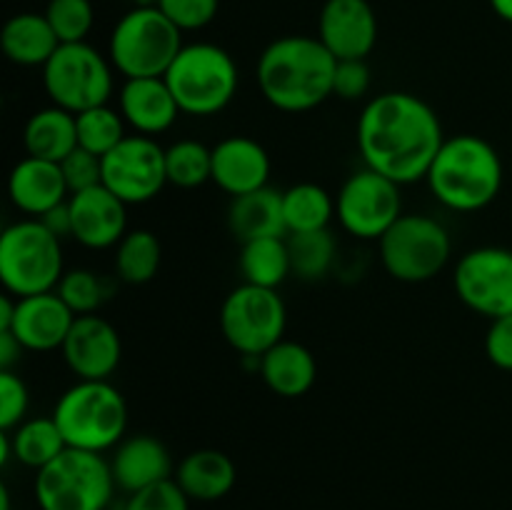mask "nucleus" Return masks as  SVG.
I'll list each match as a JSON object with an SVG mask.
<instances>
[{
	"label": "nucleus",
	"mask_w": 512,
	"mask_h": 510,
	"mask_svg": "<svg viewBox=\"0 0 512 510\" xmlns=\"http://www.w3.org/2000/svg\"><path fill=\"white\" fill-rule=\"evenodd\" d=\"M163 78L180 113L190 118L223 113L240 88L235 58L215 43H185Z\"/></svg>",
	"instance_id": "obj_4"
},
{
	"label": "nucleus",
	"mask_w": 512,
	"mask_h": 510,
	"mask_svg": "<svg viewBox=\"0 0 512 510\" xmlns=\"http://www.w3.org/2000/svg\"><path fill=\"white\" fill-rule=\"evenodd\" d=\"M238 268L243 275V283L260 285V288L278 290L280 285L293 275L288 250V235L285 238H260L240 243Z\"/></svg>",
	"instance_id": "obj_28"
},
{
	"label": "nucleus",
	"mask_w": 512,
	"mask_h": 510,
	"mask_svg": "<svg viewBox=\"0 0 512 510\" xmlns=\"http://www.w3.org/2000/svg\"><path fill=\"white\" fill-rule=\"evenodd\" d=\"M20 353H25V350L23 345L13 338V333L0 330V370H13V365L18 363Z\"/></svg>",
	"instance_id": "obj_44"
},
{
	"label": "nucleus",
	"mask_w": 512,
	"mask_h": 510,
	"mask_svg": "<svg viewBox=\"0 0 512 510\" xmlns=\"http://www.w3.org/2000/svg\"><path fill=\"white\" fill-rule=\"evenodd\" d=\"M75 130H78V148L88 150L98 158L108 155L115 145H120L130 135L120 110L110 108V105H98V108L75 115Z\"/></svg>",
	"instance_id": "obj_34"
},
{
	"label": "nucleus",
	"mask_w": 512,
	"mask_h": 510,
	"mask_svg": "<svg viewBox=\"0 0 512 510\" xmlns=\"http://www.w3.org/2000/svg\"><path fill=\"white\" fill-rule=\"evenodd\" d=\"M75 318L78 315L63 303V298L50 290V293L18 298L8 333H13V338L28 353H53L63 348Z\"/></svg>",
	"instance_id": "obj_18"
},
{
	"label": "nucleus",
	"mask_w": 512,
	"mask_h": 510,
	"mask_svg": "<svg viewBox=\"0 0 512 510\" xmlns=\"http://www.w3.org/2000/svg\"><path fill=\"white\" fill-rule=\"evenodd\" d=\"M55 293L63 298V303L75 315H93L98 313V308L108 298V285H105V280L95 270L73 268L65 270Z\"/></svg>",
	"instance_id": "obj_35"
},
{
	"label": "nucleus",
	"mask_w": 512,
	"mask_h": 510,
	"mask_svg": "<svg viewBox=\"0 0 512 510\" xmlns=\"http://www.w3.org/2000/svg\"><path fill=\"white\" fill-rule=\"evenodd\" d=\"M165 173L168 185L183 190L213 183V148L193 138L175 140L165 148Z\"/></svg>",
	"instance_id": "obj_33"
},
{
	"label": "nucleus",
	"mask_w": 512,
	"mask_h": 510,
	"mask_svg": "<svg viewBox=\"0 0 512 510\" xmlns=\"http://www.w3.org/2000/svg\"><path fill=\"white\" fill-rule=\"evenodd\" d=\"M488 3L500 20L512 25V0H488Z\"/></svg>",
	"instance_id": "obj_46"
},
{
	"label": "nucleus",
	"mask_w": 512,
	"mask_h": 510,
	"mask_svg": "<svg viewBox=\"0 0 512 510\" xmlns=\"http://www.w3.org/2000/svg\"><path fill=\"white\" fill-rule=\"evenodd\" d=\"M15 303H18V298H15V295H10V293L0 295V330H8L10 323H13Z\"/></svg>",
	"instance_id": "obj_45"
},
{
	"label": "nucleus",
	"mask_w": 512,
	"mask_h": 510,
	"mask_svg": "<svg viewBox=\"0 0 512 510\" xmlns=\"http://www.w3.org/2000/svg\"><path fill=\"white\" fill-rule=\"evenodd\" d=\"M115 490L110 460L78 448H65L40 468L33 485L40 510H108Z\"/></svg>",
	"instance_id": "obj_8"
},
{
	"label": "nucleus",
	"mask_w": 512,
	"mask_h": 510,
	"mask_svg": "<svg viewBox=\"0 0 512 510\" xmlns=\"http://www.w3.org/2000/svg\"><path fill=\"white\" fill-rule=\"evenodd\" d=\"M288 250L295 278L305 283H318L333 270L335 258H338V240L330 233V228L313 230V233H290Z\"/></svg>",
	"instance_id": "obj_32"
},
{
	"label": "nucleus",
	"mask_w": 512,
	"mask_h": 510,
	"mask_svg": "<svg viewBox=\"0 0 512 510\" xmlns=\"http://www.w3.org/2000/svg\"><path fill=\"white\" fill-rule=\"evenodd\" d=\"M358 153L365 168L413 185L425 180L445 143L438 113L420 95L388 90L365 103L358 118Z\"/></svg>",
	"instance_id": "obj_1"
},
{
	"label": "nucleus",
	"mask_w": 512,
	"mask_h": 510,
	"mask_svg": "<svg viewBox=\"0 0 512 510\" xmlns=\"http://www.w3.org/2000/svg\"><path fill=\"white\" fill-rule=\"evenodd\" d=\"M183 45V33L158 5H133L110 30L108 58L125 80L163 78Z\"/></svg>",
	"instance_id": "obj_6"
},
{
	"label": "nucleus",
	"mask_w": 512,
	"mask_h": 510,
	"mask_svg": "<svg viewBox=\"0 0 512 510\" xmlns=\"http://www.w3.org/2000/svg\"><path fill=\"white\" fill-rule=\"evenodd\" d=\"M133 5H158L160 0H130Z\"/></svg>",
	"instance_id": "obj_48"
},
{
	"label": "nucleus",
	"mask_w": 512,
	"mask_h": 510,
	"mask_svg": "<svg viewBox=\"0 0 512 510\" xmlns=\"http://www.w3.org/2000/svg\"><path fill=\"white\" fill-rule=\"evenodd\" d=\"M403 185L370 168L345 178L335 195V218L340 228L358 240H380L403 215Z\"/></svg>",
	"instance_id": "obj_12"
},
{
	"label": "nucleus",
	"mask_w": 512,
	"mask_h": 510,
	"mask_svg": "<svg viewBox=\"0 0 512 510\" xmlns=\"http://www.w3.org/2000/svg\"><path fill=\"white\" fill-rule=\"evenodd\" d=\"M453 288L460 303L483 318L512 313V250L480 245L460 255L453 270Z\"/></svg>",
	"instance_id": "obj_13"
},
{
	"label": "nucleus",
	"mask_w": 512,
	"mask_h": 510,
	"mask_svg": "<svg viewBox=\"0 0 512 510\" xmlns=\"http://www.w3.org/2000/svg\"><path fill=\"white\" fill-rule=\"evenodd\" d=\"M220 333L240 358H260L285 338L288 308L278 290L240 283L220 305Z\"/></svg>",
	"instance_id": "obj_11"
},
{
	"label": "nucleus",
	"mask_w": 512,
	"mask_h": 510,
	"mask_svg": "<svg viewBox=\"0 0 512 510\" xmlns=\"http://www.w3.org/2000/svg\"><path fill=\"white\" fill-rule=\"evenodd\" d=\"M373 75L365 60H338L333 78V95L340 100H360L368 95Z\"/></svg>",
	"instance_id": "obj_41"
},
{
	"label": "nucleus",
	"mask_w": 512,
	"mask_h": 510,
	"mask_svg": "<svg viewBox=\"0 0 512 510\" xmlns=\"http://www.w3.org/2000/svg\"><path fill=\"white\" fill-rule=\"evenodd\" d=\"M13 440V458L25 468H33L38 473L48 463H53L68 443L60 433L55 418H25L15 430H8Z\"/></svg>",
	"instance_id": "obj_31"
},
{
	"label": "nucleus",
	"mask_w": 512,
	"mask_h": 510,
	"mask_svg": "<svg viewBox=\"0 0 512 510\" xmlns=\"http://www.w3.org/2000/svg\"><path fill=\"white\" fill-rule=\"evenodd\" d=\"M55 238H73V218H70V208H68V200L58 208H53L50 213H45L43 218H38Z\"/></svg>",
	"instance_id": "obj_43"
},
{
	"label": "nucleus",
	"mask_w": 512,
	"mask_h": 510,
	"mask_svg": "<svg viewBox=\"0 0 512 510\" xmlns=\"http://www.w3.org/2000/svg\"><path fill=\"white\" fill-rule=\"evenodd\" d=\"M158 8L168 15L180 33L208 28L220 10V0H160Z\"/></svg>",
	"instance_id": "obj_37"
},
{
	"label": "nucleus",
	"mask_w": 512,
	"mask_h": 510,
	"mask_svg": "<svg viewBox=\"0 0 512 510\" xmlns=\"http://www.w3.org/2000/svg\"><path fill=\"white\" fill-rule=\"evenodd\" d=\"M53 418L68 448L108 453L128 430V403L110 380H78L58 398Z\"/></svg>",
	"instance_id": "obj_5"
},
{
	"label": "nucleus",
	"mask_w": 512,
	"mask_h": 510,
	"mask_svg": "<svg viewBox=\"0 0 512 510\" xmlns=\"http://www.w3.org/2000/svg\"><path fill=\"white\" fill-rule=\"evenodd\" d=\"M425 185L445 210L480 213L503 193L505 163L483 135H450L430 163Z\"/></svg>",
	"instance_id": "obj_3"
},
{
	"label": "nucleus",
	"mask_w": 512,
	"mask_h": 510,
	"mask_svg": "<svg viewBox=\"0 0 512 510\" xmlns=\"http://www.w3.org/2000/svg\"><path fill=\"white\" fill-rule=\"evenodd\" d=\"M485 355L495 368L512 373V313L490 320L485 333Z\"/></svg>",
	"instance_id": "obj_42"
},
{
	"label": "nucleus",
	"mask_w": 512,
	"mask_h": 510,
	"mask_svg": "<svg viewBox=\"0 0 512 510\" xmlns=\"http://www.w3.org/2000/svg\"><path fill=\"white\" fill-rule=\"evenodd\" d=\"M73 240L88 250L115 248L128 233V205L105 185L80 190L68 198Z\"/></svg>",
	"instance_id": "obj_17"
},
{
	"label": "nucleus",
	"mask_w": 512,
	"mask_h": 510,
	"mask_svg": "<svg viewBox=\"0 0 512 510\" xmlns=\"http://www.w3.org/2000/svg\"><path fill=\"white\" fill-rule=\"evenodd\" d=\"M58 45L45 13H15L0 30L3 55L20 68H43Z\"/></svg>",
	"instance_id": "obj_26"
},
{
	"label": "nucleus",
	"mask_w": 512,
	"mask_h": 510,
	"mask_svg": "<svg viewBox=\"0 0 512 510\" xmlns=\"http://www.w3.org/2000/svg\"><path fill=\"white\" fill-rule=\"evenodd\" d=\"M510 173H512V163H510Z\"/></svg>",
	"instance_id": "obj_49"
},
{
	"label": "nucleus",
	"mask_w": 512,
	"mask_h": 510,
	"mask_svg": "<svg viewBox=\"0 0 512 510\" xmlns=\"http://www.w3.org/2000/svg\"><path fill=\"white\" fill-rule=\"evenodd\" d=\"M338 60L318 35H283L263 48L255 65L260 95L280 113H310L333 95Z\"/></svg>",
	"instance_id": "obj_2"
},
{
	"label": "nucleus",
	"mask_w": 512,
	"mask_h": 510,
	"mask_svg": "<svg viewBox=\"0 0 512 510\" xmlns=\"http://www.w3.org/2000/svg\"><path fill=\"white\" fill-rule=\"evenodd\" d=\"M385 273L400 283H428L453 258L450 230L425 213H403L378 240Z\"/></svg>",
	"instance_id": "obj_10"
},
{
	"label": "nucleus",
	"mask_w": 512,
	"mask_h": 510,
	"mask_svg": "<svg viewBox=\"0 0 512 510\" xmlns=\"http://www.w3.org/2000/svg\"><path fill=\"white\" fill-rule=\"evenodd\" d=\"M30 393L15 370H0V430H15L28 418Z\"/></svg>",
	"instance_id": "obj_38"
},
{
	"label": "nucleus",
	"mask_w": 512,
	"mask_h": 510,
	"mask_svg": "<svg viewBox=\"0 0 512 510\" xmlns=\"http://www.w3.org/2000/svg\"><path fill=\"white\" fill-rule=\"evenodd\" d=\"M40 80L50 105H58L73 115L108 105L115 93L113 63L88 40L60 43L40 68Z\"/></svg>",
	"instance_id": "obj_9"
},
{
	"label": "nucleus",
	"mask_w": 512,
	"mask_h": 510,
	"mask_svg": "<svg viewBox=\"0 0 512 510\" xmlns=\"http://www.w3.org/2000/svg\"><path fill=\"white\" fill-rule=\"evenodd\" d=\"M25 155L40 160L60 163L78 148V130H75V115L58 105L35 110L23 128Z\"/></svg>",
	"instance_id": "obj_27"
},
{
	"label": "nucleus",
	"mask_w": 512,
	"mask_h": 510,
	"mask_svg": "<svg viewBox=\"0 0 512 510\" xmlns=\"http://www.w3.org/2000/svg\"><path fill=\"white\" fill-rule=\"evenodd\" d=\"M60 353L78 380H110L123 358V343L118 330L98 313L78 315Z\"/></svg>",
	"instance_id": "obj_15"
},
{
	"label": "nucleus",
	"mask_w": 512,
	"mask_h": 510,
	"mask_svg": "<svg viewBox=\"0 0 512 510\" xmlns=\"http://www.w3.org/2000/svg\"><path fill=\"white\" fill-rule=\"evenodd\" d=\"M118 110L133 133L148 135V138L168 133L175 120L183 115L165 78L123 80L118 93Z\"/></svg>",
	"instance_id": "obj_22"
},
{
	"label": "nucleus",
	"mask_w": 512,
	"mask_h": 510,
	"mask_svg": "<svg viewBox=\"0 0 512 510\" xmlns=\"http://www.w3.org/2000/svg\"><path fill=\"white\" fill-rule=\"evenodd\" d=\"M228 228L240 243L260 238H285L288 230H285L283 218V190L265 185L253 193L230 198Z\"/></svg>",
	"instance_id": "obj_24"
},
{
	"label": "nucleus",
	"mask_w": 512,
	"mask_h": 510,
	"mask_svg": "<svg viewBox=\"0 0 512 510\" xmlns=\"http://www.w3.org/2000/svg\"><path fill=\"white\" fill-rule=\"evenodd\" d=\"M60 170H63L70 195L103 185V158L83 148H75L68 158L60 160Z\"/></svg>",
	"instance_id": "obj_40"
},
{
	"label": "nucleus",
	"mask_w": 512,
	"mask_h": 510,
	"mask_svg": "<svg viewBox=\"0 0 512 510\" xmlns=\"http://www.w3.org/2000/svg\"><path fill=\"white\" fill-rule=\"evenodd\" d=\"M123 510H190V498L175 483V478H168L138 493H130Z\"/></svg>",
	"instance_id": "obj_39"
},
{
	"label": "nucleus",
	"mask_w": 512,
	"mask_h": 510,
	"mask_svg": "<svg viewBox=\"0 0 512 510\" xmlns=\"http://www.w3.org/2000/svg\"><path fill=\"white\" fill-rule=\"evenodd\" d=\"M65 275L63 240L38 218L10 223L0 233V283L15 298L50 293Z\"/></svg>",
	"instance_id": "obj_7"
},
{
	"label": "nucleus",
	"mask_w": 512,
	"mask_h": 510,
	"mask_svg": "<svg viewBox=\"0 0 512 510\" xmlns=\"http://www.w3.org/2000/svg\"><path fill=\"white\" fill-rule=\"evenodd\" d=\"M0 510H10V493L5 485H0Z\"/></svg>",
	"instance_id": "obj_47"
},
{
	"label": "nucleus",
	"mask_w": 512,
	"mask_h": 510,
	"mask_svg": "<svg viewBox=\"0 0 512 510\" xmlns=\"http://www.w3.org/2000/svg\"><path fill=\"white\" fill-rule=\"evenodd\" d=\"M173 478L190 500L213 503L233 490L238 473H235V463L223 450L200 448L175 465Z\"/></svg>",
	"instance_id": "obj_25"
},
{
	"label": "nucleus",
	"mask_w": 512,
	"mask_h": 510,
	"mask_svg": "<svg viewBox=\"0 0 512 510\" xmlns=\"http://www.w3.org/2000/svg\"><path fill=\"white\" fill-rule=\"evenodd\" d=\"M283 218L290 233H313L330 228L335 218V195L318 183H295L283 190Z\"/></svg>",
	"instance_id": "obj_29"
},
{
	"label": "nucleus",
	"mask_w": 512,
	"mask_h": 510,
	"mask_svg": "<svg viewBox=\"0 0 512 510\" xmlns=\"http://www.w3.org/2000/svg\"><path fill=\"white\" fill-rule=\"evenodd\" d=\"M45 18L60 43H83L93 30L95 10L90 0H48Z\"/></svg>",
	"instance_id": "obj_36"
},
{
	"label": "nucleus",
	"mask_w": 512,
	"mask_h": 510,
	"mask_svg": "<svg viewBox=\"0 0 512 510\" xmlns=\"http://www.w3.org/2000/svg\"><path fill=\"white\" fill-rule=\"evenodd\" d=\"M273 163L263 143L248 135H228L213 145V183L230 198L270 183Z\"/></svg>",
	"instance_id": "obj_19"
},
{
	"label": "nucleus",
	"mask_w": 512,
	"mask_h": 510,
	"mask_svg": "<svg viewBox=\"0 0 512 510\" xmlns=\"http://www.w3.org/2000/svg\"><path fill=\"white\" fill-rule=\"evenodd\" d=\"M103 185L125 205L150 203L168 185L165 148L155 138L130 133L103 155Z\"/></svg>",
	"instance_id": "obj_14"
},
{
	"label": "nucleus",
	"mask_w": 512,
	"mask_h": 510,
	"mask_svg": "<svg viewBox=\"0 0 512 510\" xmlns=\"http://www.w3.org/2000/svg\"><path fill=\"white\" fill-rule=\"evenodd\" d=\"M115 275L128 285H145L158 275L163 263V245L153 230H128L115 245Z\"/></svg>",
	"instance_id": "obj_30"
},
{
	"label": "nucleus",
	"mask_w": 512,
	"mask_h": 510,
	"mask_svg": "<svg viewBox=\"0 0 512 510\" xmlns=\"http://www.w3.org/2000/svg\"><path fill=\"white\" fill-rule=\"evenodd\" d=\"M318 38L335 60H365L378 43V15L368 0H325Z\"/></svg>",
	"instance_id": "obj_16"
},
{
	"label": "nucleus",
	"mask_w": 512,
	"mask_h": 510,
	"mask_svg": "<svg viewBox=\"0 0 512 510\" xmlns=\"http://www.w3.org/2000/svg\"><path fill=\"white\" fill-rule=\"evenodd\" d=\"M258 375L268 390L280 398H300L310 393L318 380V363L303 343L283 338L268 353L260 355Z\"/></svg>",
	"instance_id": "obj_23"
},
{
	"label": "nucleus",
	"mask_w": 512,
	"mask_h": 510,
	"mask_svg": "<svg viewBox=\"0 0 512 510\" xmlns=\"http://www.w3.org/2000/svg\"><path fill=\"white\" fill-rule=\"evenodd\" d=\"M8 198L25 218H43L70 198L60 163L40 158H20L8 175Z\"/></svg>",
	"instance_id": "obj_20"
},
{
	"label": "nucleus",
	"mask_w": 512,
	"mask_h": 510,
	"mask_svg": "<svg viewBox=\"0 0 512 510\" xmlns=\"http://www.w3.org/2000/svg\"><path fill=\"white\" fill-rule=\"evenodd\" d=\"M110 453L115 485L128 495L175 475L170 450L155 435H128Z\"/></svg>",
	"instance_id": "obj_21"
}]
</instances>
